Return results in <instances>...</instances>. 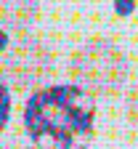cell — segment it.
Returning <instances> with one entry per match:
<instances>
[{"label":"cell","instance_id":"1","mask_svg":"<svg viewBox=\"0 0 138 149\" xmlns=\"http://www.w3.org/2000/svg\"><path fill=\"white\" fill-rule=\"evenodd\" d=\"M96 104L77 85H48L35 91L24 107V130L37 144L88 149L93 139Z\"/></svg>","mask_w":138,"mask_h":149},{"label":"cell","instance_id":"2","mask_svg":"<svg viewBox=\"0 0 138 149\" xmlns=\"http://www.w3.org/2000/svg\"><path fill=\"white\" fill-rule=\"evenodd\" d=\"M72 74L90 96H117L128 77V59L109 40H88L72 56Z\"/></svg>","mask_w":138,"mask_h":149},{"label":"cell","instance_id":"3","mask_svg":"<svg viewBox=\"0 0 138 149\" xmlns=\"http://www.w3.org/2000/svg\"><path fill=\"white\" fill-rule=\"evenodd\" d=\"M51 72L48 48L29 32H3V74L6 83L24 91Z\"/></svg>","mask_w":138,"mask_h":149},{"label":"cell","instance_id":"4","mask_svg":"<svg viewBox=\"0 0 138 149\" xmlns=\"http://www.w3.org/2000/svg\"><path fill=\"white\" fill-rule=\"evenodd\" d=\"M37 19V0H3L6 32H27Z\"/></svg>","mask_w":138,"mask_h":149},{"label":"cell","instance_id":"5","mask_svg":"<svg viewBox=\"0 0 138 149\" xmlns=\"http://www.w3.org/2000/svg\"><path fill=\"white\" fill-rule=\"evenodd\" d=\"M125 112H128V120L138 128V85L130 91V96H128V107H125Z\"/></svg>","mask_w":138,"mask_h":149},{"label":"cell","instance_id":"6","mask_svg":"<svg viewBox=\"0 0 138 149\" xmlns=\"http://www.w3.org/2000/svg\"><path fill=\"white\" fill-rule=\"evenodd\" d=\"M29 149H61V146H53V144H37V141H35V146H29Z\"/></svg>","mask_w":138,"mask_h":149}]
</instances>
